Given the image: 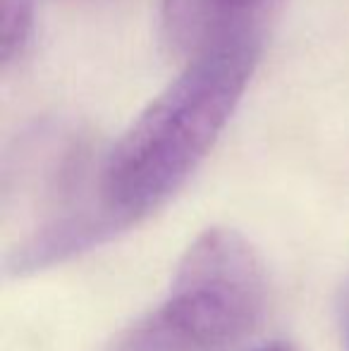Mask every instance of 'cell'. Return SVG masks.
<instances>
[{
    "label": "cell",
    "instance_id": "obj_1",
    "mask_svg": "<svg viewBox=\"0 0 349 351\" xmlns=\"http://www.w3.org/2000/svg\"><path fill=\"white\" fill-rule=\"evenodd\" d=\"M263 53V38L189 58L103 156L98 191L115 232L158 210L189 182L234 115Z\"/></svg>",
    "mask_w": 349,
    "mask_h": 351
},
{
    "label": "cell",
    "instance_id": "obj_2",
    "mask_svg": "<svg viewBox=\"0 0 349 351\" xmlns=\"http://www.w3.org/2000/svg\"><path fill=\"white\" fill-rule=\"evenodd\" d=\"M268 301L265 273L239 232L210 227L182 256L170 294L120 351H218L249 335Z\"/></svg>",
    "mask_w": 349,
    "mask_h": 351
},
{
    "label": "cell",
    "instance_id": "obj_3",
    "mask_svg": "<svg viewBox=\"0 0 349 351\" xmlns=\"http://www.w3.org/2000/svg\"><path fill=\"white\" fill-rule=\"evenodd\" d=\"M285 0H160L163 36L186 60L234 41L265 38Z\"/></svg>",
    "mask_w": 349,
    "mask_h": 351
},
{
    "label": "cell",
    "instance_id": "obj_4",
    "mask_svg": "<svg viewBox=\"0 0 349 351\" xmlns=\"http://www.w3.org/2000/svg\"><path fill=\"white\" fill-rule=\"evenodd\" d=\"M34 32V0H0V62L8 70L24 56Z\"/></svg>",
    "mask_w": 349,
    "mask_h": 351
},
{
    "label": "cell",
    "instance_id": "obj_5",
    "mask_svg": "<svg viewBox=\"0 0 349 351\" xmlns=\"http://www.w3.org/2000/svg\"><path fill=\"white\" fill-rule=\"evenodd\" d=\"M254 351H297V349L287 342H270V344H263V347H258Z\"/></svg>",
    "mask_w": 349,
    "mask_h": 351
},
{
    "label": "cell",
    "instance_id": "obj_6",
    "mask_svg": "<svg viewBox=\"0 0 349 351\" xmlns=\"http://www.w3.org/2000/svg\"><path fill=\"white\" fill-rule=\"evenodd\" d=\"M345 347L349 351V301H347V311H345Z\"/></svg>",
    "mask_w": 349,
    "mask_h": 351
}]
</instances>
